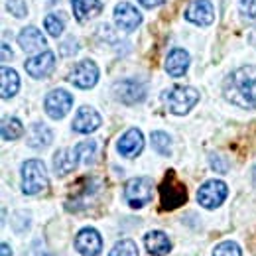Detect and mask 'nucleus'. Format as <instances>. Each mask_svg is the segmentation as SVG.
<instances>
[{
    "label": "nucleus",
    "instance_id": "nucleus-21",
    "mask_svg": "<svg viewBox=\"0 0 256 256\" xmlns=\"http://www.w3.org/2000/svg\"><path fill=\"white\" fill-rule=\"evenodd\" d=\"M52 140H54L52 130L46 126V124H42V122H36V124H32V126H30V130H28V136H26L28 146H30V148H36V150L50 146V144H52Z\"/></svg>",
    "mask_w": 256,
    "mask_h": 256
},
{
    "label": "nucleus",
    "instance_id": "nucleus-26",
    "mask_svg": "<svg viewBox=\"0 0 256 256\" xmlns=\"http://www.w3.org/2000/svg\"><path fill=\"white\" fill-rule=\"evenodd\" d=\"M152 146H154V150L158 154H162V156H168L172 152V140H170V136L166 132H160V130L152 132Z\"/></svg>",
    "mask_w": 256,
    "mask_h": 256
},
{
    "label": "nucleus",
    "instance_id": "nucleus-25",
    "mask_svg": "<svg viewBox=\"0 0 256 256\" xmlns=\"http://www.w3.org/2000/svg\"><path fill=\"white\" fill-rule=\"evenodd\" d=\"M44 26H46V30L50 36H54V38H60L65 30V18L64 14H50V16H46V20H44Z\"/></svg>",
    "mask_w": 256,
    "mask_h": 256
},
{
    "label": "nucleus",
    "instance_id": "nucleus-29",
    "mask_svg": "<svg viewBox=\"0 0 256 256\" xmlns=\"http://www.w3.org/2000/svg\"><path fill=\"white\" fill-rule=\"evenodd\" d=\"M6 8H8V12L14 14L16 18H24V16L28 14V8H26V4H24L22 0H8V2H6Z\"/></svg>",
    "mask_w": 256,
    "mask_h": 256
},
{
    "label": "nucleus",
    "instance_id": "nucleus-24",
    "mask_svg": "<svg viewBox=\"0 0 256 256\" xmlns=\"http://www.w3.org/2000/svg\"><path fill=\"white\" fill-rule=\"evenodd\" d=\"M75 154H77V158H79V164H83V166L93 164L95 154H96L95 140H85V142L77 144V146H75Z\"/></svg>",
    "mask_w": 256,
    "mask_h": 256
},
{
    "label": "nucleus",
    "instance_id": "nucleus-27",
    "mask_svg": "<svg viewBox=\"0 0 256 256\" xmlns=\"http://www.w3.org/2000/svg\"><path fill=\"white\" fill-rule=\"evenodd\" d=\"M108 256H138V246L134 240H120L112 246V250L108 252Z\"/></svg>",
    "mask_w": 256,
    "mask_h": 256
},
{
    "label": "nucleus",
    "instance_id": "nucleus-22",
    "mask_svg": "<svg viewBox=\"0 0 256 256\" xmlns=\"http://www.w3.org/2000/svg\"><path fill=\"white\" fill-rule=\"evenodd\" d=\"M0 75H2V98L14 96L18 93V89H20V77H18V73L14 69H10V67H2Z\"/></svg>",
    "mask_w": 256,
    "mask_h": 256
},
{
    "label": "nucleus",
    "instance_id": "nucleus-9",
    "mask_svg": "<svg viewBox=\"0 0 256 256\" xmlns=\"http://www.w3.org/2000/svg\"><path fill=\"white\" fill-rule=\"evenodd\" d=\"M44 106H46V112L52 118L60 120V118H64L65 114L71 110L73 96H71V93H67L65 89H56V91L48 93L46 100H44Z\"/></svg>",
    "mask_w": 256,
    "mask_h": 256
},
{
    "label": "nucleus",
    "instance_id": "nucleus-6",
    "mask_svg": "<svg viewBox=\"0 0 256 256\" xmlns=\"http://www.w3.org/2000/svg\"><path fill=\"white\" fill-rule=\"evenodd\" d=\"M228 188L221 180H209L197 190V203L205 209H215L226 199Z\"/></svg>",
    "mask_w": 256,
    "mask_h": 256
},
{
    "label": "nucleus",
    "instance_id": "nucleus-37",
    "mask_svg": "<svg viewBox=\"0 0 256 256\" xmlns=\"http://www.w3.org/2000/svg\"><path fill=\"white\" fill-rule=\"evenodd\" d=\"M254 38H256V34H254Z\"/></svg>",
    "mask_w": 256,
    "mask_h": 256
},
{
    "label": "nucleus",
    "instance_id": "nucleus-17",
    "mask_svg": "<svg viewBox=\"0 0 256 256\" xmlns=\"http://www.w3.org/2000/svg\"><path fill=\"white\" fill-rule=\"evenodd\" d=\"M18 44H20V48H22L26 54L42 52V50L48 46L46 38L42 36V32H40L38 28H34V26H28V28H24V30L20 32V36H18Z\"/></svg>",
    "mask_w": 256,
    "mask_h": 256
},
{
    "label": "nucleus",
    "instance_id": "nucleus-28",
    "mask_svg": "<svg viewBox=\"0 0 256 256\" xmlns=\"http://www.w3.org/2000/svg\"><path fill=\"white\" fill-rule=\"evenodd\" d=\"M213 256H242V252H240V246H238L236 242H232V240H224V242H221V244L215 246Z\"/></svg>",
    "mask_w": 256,
    "mask_h": 256
},
{
    "label": "nucleus",
    "instance_id": "nucleus-20",
    "mask_svg": "<svg viewBox=\"0 0 256 256\" xmlns=\"http://www.w3.org/2000/svg\"><path fill=\"white\" fill-rule=\"evenodd\" d=\"M71 6H73V14L77 22H87L95 18L96 14H100L102 10L100 0H71Z\"/></svg>",
    "mask_w": 256,
    "mask_h": 256
},
{
    "label": "nucleus",
    "instance_id": "nucleus-8",
    "mask_svg": "<svg viewBox=\"0 0 256 256\" xmlns=\"http://www.w3.org/2000/svg\"><path fill=\"white\" fill-rule=\"evenodd\" d=\"M114 98L122 104H138L146 98V87L136 79H122L112 89Z\"/></svg>",
    "mask_w": 256,
    "mask_h": 256
},
{
    "label": "nucleus",
    "instance_id": "nucleus-5",
    "mask_svg": "<svg viewBox=\"0 0 256 256\" xmlns=\"http://www.w3.org/2000/svg\"><path fill=\"white\" fill-rule=\"evenodd\" d=\"M152 182L148 178H134L124 188V197L132 209H142L152 201Z\"/></svg>",
    "mask_w": 256,
    "mask_h": 256
},
{
    "label": "nucleus",
    "instance_id": "nucleus-11",
    "mask_svg": "<svg viewBox=\"0 0 256 256\" xmlns=\"http://www.w3.org/2000/svg\"><path fill=\"white\" fill-rule=\"evenodd\" d=\"M24 67L34 79H44V77L52 75V71L56 69V56H54V52H40L38 56L30 58L24 64Z\"/></svg>",
    "mask_w": 256,
    "mask_h": 256
},
{
    "label": "nucleus",
    "instance_id": "nucleus-23",
    "mask_svg": "<svg viewBox=\"0 0 256 256\" xmlns=\"http://www.w3.org/2000/svg\"><path fill=\"white\" fill-rule=\"evenodd\" d=\"M24 134V124L18 120V118H4L2 120V138L12 142V140H18L20 136Z\"/></svg>",
    "mask_w": 256,
    "mask_h": 256
},
{
    "label": "nucleus",
    "instance_id": "nucleus-33",
    "mask_svg": "<svg viewBox=\"0 0 256 256\" xmlns=\"http://www.w3.org/2000/svg\"><path fill=\"white\" fill-rule=\"evenodd\" d=\"M8 58H12V52H8V46L2 44V62H6Z\"/></svg>",
    "mask_w": 256,
    "mask_h": 256
},
{
    "label": "nucleus",
    "instance_id": "nucleus-35",
    "mask_svg": "<svg viewBox=\"0 0 256 256\" xmlns=\"http://www.w3.org/2000/svg\"><path fill=\"white\" fill-rule=\"evenodd\" d=\"M252 182H254V186H256V166L252 168Z\"/></svg>",
    "mask_w": 256,
    "mask_h": 256
},
{
    "label": "nucleus",
    "instance_id": "nucleus-4",
    "mask_svg": "<svg viewBox=\"0 0 256 256\" xmlns=\"http://www.w3.org/2000/svg\"><path fill=\"white\" fill-rule=\"evenodd\" d=\"M48 172L44 162L28 160L22 166V192L26 195H38L48 188Z\"/></svg>",
    "mask_w": 256,
    "mask_h": 256
},
{
    "label": "nucleus",
    "instance_id": "nucleus-18",
    "mask_svg": "<svg viewBox=\"0 0 256 256\" xmlns=\"http://www.w3.org/2000/svg\"><path fill=\"white\" fill-rule=\"evenodd\" d=\"M144 244H146V250L152 256H166L172 250V242H170L168 234L162 230H150L144 236Z\"/></svg>",
    "mask_w": 256,
    "mask_h": 256
},
{
    "label": "nucleus",
    "instance_id": "nucleus-34",
    "mask_svg": "<svg viewBox=\"0 0 256 256\" xmlns=\"http://www.w3.org/2000/svg\"><path fill=\"white\" fill-rule=\"evenodd\" d=\"M2 256H12V248H10V244L8 242H2Z\"/></svg>",
    "mask_w": 256,
    "mask_h": 256
},
{
    "label": "nucleus",
    "instance_id": "nucleus-10",
    "mask_svg": "<svg viewBox=\"0 0 256 256\" xmlns=\"http://www.w3.org/2000/svg\"><path fill=\"white\" fill-rule=\"evenodd\" d=\"M75 248L81 256H98L102 250V238L96 228H81L75 236Z\"/></svg>",
    "mask_w": 256,
    "mask_h": 256
},
{
    "label": "nucleus",
    "instance_id": "nucleus-13",
    "mask_svg": "<svg viewBox=\"0 0 256 256\" xmlns=\"http://www.w3.org/2000/svg\"><path fill=\"white\" fill-rule=\"evenodd\" d=\"M142 148H144V136L138 128H130L116 142V150L124 158H136L142 152Z\"/></svg>",
    "mask_w": 256,
    "mask_h": 256
},
{
    "label": "nucleus",
    "instance_id": "nucleus-12",
    "mask_svg": "<svg viewBox=\"0 0 256 256\" xmlns=\"http://www.w3.org/2000/svg\"><path fill=\"white\" fill-rule=\"evenodd\" d=\"M186 20L197 26H209L215 20V10L209 0H193L186 10Z\"/></svg>",
    "mask_w": 256,
    "mask_h": 256
},
{
    "label": "nucleus",
    "instance_id": "nucleus-32",
    "mask_svg": "<svg viewBox=\"0 0 256 256\" xmlns=\"http://www.w3.org/2000/svg\"><path fill=\"white\" fill-rule=\"evenodd\" d=\"M142 6H146V8H156V6H160V4H164L166 0H138Z\"/></svg>",
    "mask_w": 256,
    "mask_h": 256
},
{
    "label": "nucleus",
    "instance_id": "nucleus-36",
    "mask_svg": "<svg viewBox=\"0 0 256 256\" xmlns=\"http://www.w3.org/2000/svg\"><path fill=\"white\" fill-rule=\"evenodd\" d=\"M48 256H56V254H48Z\"/></svg>",
    "mask_w": 256,
    "mask_h": 256
},
{
    "label": "nucleus",
    "instance_id": "nucleus-1",
    "mask_svg": "<svg viewBox=\"0 0 256 256\" xmlns=\"http://www.w3.org/2000/svg\"><path fill=\"white\" fill-rule=\"evenodd\" d=\"M224 98L240 108L256 106V67L244 65L234 69L223 85Z\"/></svg>",
    "mask_w": 256,
    "mask_h": 256
},
{
    "label": "nucleus",
    "instance_id": "nucleus-16",
    "mask_svg": "<svg viewBox=\"0 0 256 256\" xmlns=\"http://www.w3.org/2000/svg\"><path fill=\"white\" fill-rule=\"evenodd\" d=\"M190 62H192L190 54L186 50H182V48H176L166 58V73L170 77H182V75H186V71L190 67Z\"/></svg>",
    "mask_w": 256,
    "mask_h": 256
},
{
    "label": "nucleus",
    "instance_id": "nucleus-2",
    "mask_svg": "<svg viewBox=\"0 0 256 256\" xmlns=\"http://www.w3.org/2000/svg\"><path fill=\"white\" fill-rule=\"evenodd\" d=\"M162 98H164V102H166V106H168V110L172 114L184 116V114H188L193 106L199 102V91L193 89V87L176 85L170 91H166L162 95Z\"/></svg>",
    "mask_w": 256,
    "mask_h": 256
},
{
    "label": "nucleus",
    "instance_id": "nucleus-7",
    "mask_svg": "<svg viewBox=\"0 0 256 256\" xmlns=\"http://www.w3.org/2000/svg\"><path fill=\"white\" fill-rule=\"evenodd\" d=\"M69 81L79 89H91L98 81V67L91 60H83L71 69Z\"/></svg>",
    "mask_w": 256,
    "mask_h": 256
},
{
    "label": "nucleus",
    "instance_id": "nucleus-14",
    "mask_svg": "<svg viewBox=\"0 0 256 256\" xmlns=\"http://www.w3.org/2000/svg\"><path fill=\"white\" fill-rule=\"evenodd\" d=\"M114 22H116V26H118L120 30H124V32H134V30L140 26V22H142V14H140L132 4L120 2V4H116V8H114Z\"/></svg>",
    "mask_w": 256,
    "mask_h": 256
},
{
    "label": "nucleus",
    "instance_id": "nucleus-31",
    "mask_svg": "<svg viewBox=\"0 0 256 256\" xmlns=\"http://www.w3.org/2000/svg\"><path fill=\"white\" fill-rule=\"evenodd\" d=\"M209 160H211V168H213V170H217V172H221V174L226 172V164L219 160V156H215V154H213Z\"/></svg>",
    "mask_w": 256,
    "mask_h": 256
},
{
    "label": "nucleus",
    "instance_id": "nucleus-15",
    "mask_svg": "<svg viewBox=\"0 0 256 256\" xmlns=\"http://www.w3.org/2000/svg\"><path fill=\"white\" fill-rule=\"evenodd\" d=\"M100 114L96 112L93 106H81L73 118V130L79 134H89L95 132L100 126Z\"/></svg>",
    "mask_w": 256,
    "mask_h": 256
},
{
    "label": "nucleus",
    "instance_id": "nucleus-30",
    "mask_svg": "<svg viewBox=\"0 0 256 256\" xmlns=\"http://www.w3.org/2000/svg\"><path fill=\"white\" fill-rule=\"evenodd\" d=\"M240 14L246 20L256 22V0H240Z\"/></svg>",
    "mask_w": 256,
    "mask_h": 256
},
{
    "label": "nucleus",
    "instance_id": "nucleus-19",
    "mask_svg": "<svg viewBox=\"0 0 256 256\" xmlns=\"http://www.w3.org/2000/svg\"><path fill=\"white\" fill-rule=\"evenodd\" d=\"M77 164H79V158L75 154V148L73 150L64 148V150L56 152V156H54V172H56V176L64 178L77 168Z\"/></svg>",
    "mask_w": 256,
    "mask_h": 256
},
{
    "label": "nucleus",
    "instance_id": "nucleus-3",
    "mask_svg": "<svg viewBox=\"0 0 256 256\" xmlns=\"http://www.w3.org/2000/svg\"><path fill=\"white\" fill-rule=\"evenodd\" d=\"M160 197H162V209H178L188 201V190L186 186L176 178V172L170 170L160 184Z\"/></svg>",
    "mask_w": 256,
    "mask_h": 256
}]
</instances>
